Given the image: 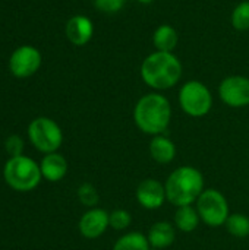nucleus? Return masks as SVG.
Masks as SVG:
<instances>
[{
    "mask_svg": "<svg viewBox=\"0 0 249 250\" xmlns=\"http://www.w3.org/2000/svg\"><path fill=\"white\" fill-rule=\"evenodd\" d=\"M134 122L136 127L148 135H164L172 122L170 101L160 92L142 95L134 107Z\"/></svg>",
    "mask_w": 249,
    "mask_h": 250,
    "instance_id": "nucleus-1",
    "label": "nucleus"
},
{
    "mask_svg": "<svg viewBox=\"0 0 249 250\" xmlns=\"http://www.w3.org/2000/svg\"><path fill=\"white\" fill-rule=\"evenodd\" d=\"M76 195H78V201L87 207V208H94L97 207L98 201H100V196H98V190L95 189L94 185L91 183H82L78 190H76Z\"/></svg>",
    "mask_w": 249,
    "mask_h": 250,
    "instance_id": "nucleus-22",
    "label": "nucleus"
},
{
    "mask_svg": "<svg viewBox=\"0 0 249 250\" xmlns=\"http://www.w3.org/2000/svg\"><path fill=\"white\" fill-rule=\"evenodd\" d=\"M219 97L222 103L232 108H244L249 105V78L232 75L225 78L219 85Z\"/></svg>",
    "mask_w": 249,
    "mask_h": 250,
    "instance_id": "nucleus-9",
    "label": "nucleus"
},
{
    "mask_svg": "<svg viewBox=\"0 0 249 250\" xmlns=\"http://www.w3.org/2000/svg\"><path fill=\"white\" fill-rule=\"evenodd\" d=\"M139 3H142V4H150V3H153L154 0H138Z\"/></svg>",
    "mask_w": 249,
    "mask_h": 250,
    "instance_id": "nucleus-25",
    "label": "nucleus"
},
{
    "mask_svg": "<svg viewBox=\"0 0 249 250\" xmlns=\"http://www.w3.org/2000/svg\"><path fill=\"white\" fill-rule=\"evenodd\" d=\"M31 145L43 155L57 152L63 144V130L57 122L50 117L40 116L31 120L26 127Z\"/></svg>",
    "mask_w": 249,
    "mask_h": 250,
    "instance_id": "nucleus-5",
    "label": "nucleus"
},
{
    "mask_svg": "<svg viewBox=\"0 0 249 250\" xmlns=\"http://www.w3.org/2000/svg\"><path fill=\"white\" fill-rule=\"evenodd\" d=\"M150 250H160V249H154V248H151V249Z\"/></svg>",
    "mask_w": 249,
    "mask_h": 250,
    "instance_id": "nucleus-26",
    "label": "nucleus"
},
{
    "mask_svg": "<svg viewBox=\"0 0 249 250\" xmlns=\"http://www.w3.org/2000/svg\"><path fill=\"white\" fill-rule=\"evenodd\" d=\"M150 242L147 234L141 231H128L123 236H120L112 250H150Z\"/></svg>",
    "mask_w": 249,
    "mask_h": 250,
    "instance_id": "nucleus-18",
    "label": "nucleus"
},
{
    "mask_svg": "<svg viewBox=\"0 0 249 250\" xmlns=\"http://www.w3.org/2000/svg\"><path fill=\"white\" fill-rule=\"evenodd\" d=\"M109 214L110 212L100 207L88 208L78 221L79 234L87 240L100 239L107 231V229H110Z\"/></svg>",
    "mask_w": 249,
    "mask_h": 250,
    "instance_id": "nucleus-10",
    "label": "nucleus"
},
{
    "mask_svg": "<svg viewBox=\"0 0 249 250\" xmlns=\"http://www.w3.org/2000/svg\"><path fill=\"white\" fill-rule=\"evenodd\" d=\"M3 180L15 192L26 193L37 189L43 180L40 163L31 157H10L3 166Z\"/></svg>",
    "mask_w": 249,
    "mask_h": 250,
    "instance_id": "nucleus-4",
    "label": "nucleus"
},
{
    "mask_svg": "<svg viewBox=\"0 0 249 250\" xmlns=\"http://www.w3.org/2000/svg\"><path fill=\"white\" fill-rule=\"evenodd\" d=\"M225 227L235 239H247L249 236V217L242 212L230 214Z\"/></svg>",
    "mask_w": 249,
    "mask_h": 250,
    "instance_id": "nucleus-19",
    "label": "nucleus"
},
{
    "mask_svg": "<svg viewBox=\"0 0 249 250\" xmlns=\"http://www.w3.org/2000/svg\"><path fill=\"white\" fill-rule=\"evenodd\" d=\"M232 26L238 31H248L249 29V1H241L232 12L230 16Z\"/></svg>",
    "mask_w": 249,
    "mask_h": 250,
    "instance_id": "nucleus-20",
    "label": "nucleus"
},
{
    "mask_svg": "<svg viewBox=\"0 0 249 250\" xmlns=\"http://www.w3.org/2000/svg\"><path fill=\"white\" fill-rule=\"evenodd\" d=\"M43 63V56L34 45H19L9 57V70L18 79L31 78L38 72Z\"/></svg>",
    "mask_w": 249,
    "mask_h": 250,
    "instance_id": "nucleus-8",
    "label": "nucleus"
},
{
    "mask_svg": "<svg viewBox=\"0 0 249 250\" xmlns=\"http://www.w3.org/2000/svg\"><path fill=\"white\" fill-rule=\"evenodd\" d=\"M167 202L173 207L195 205L201 193L205 190L203 173L192 166H181L175 168L164 182Z\"/></svg>",
    "mask_w": 249,
    "mask_h": 250,
    "instance_id": "nucleus-3",
    "label": "nucleus"
},
{
    "mask_svg": "<svg viewBox=\"0 0 249 250\" xmlns=\"http://www.w3.org/2000/svg\"><path fill=\"white\" fill-rule=\"evenodd\" d=\"M65 34L69 42L76 47H84L91 41L94 35V23L85 15H75L66 22Z\"/></svg>",
    "mask_w": 249,
    "mask_h": 250,
    "instance_id": "nucleus-12",
    "label": "nucleus"
},
{
    "mask_svg": "<svg viewBox=\"0 0 249 250\" xmlns=\"http://www.w3.org/2000/svg\"><path fill=\"white\" fill-rule=\"evenodd\" d=\"M153 42L157 51L173 53L179 42L178 31L172 25H160L153 34Z\"/></svg>",
    "mask_w": 249,
    "mask_h": 250,
    "instance_id": "nucleus-17",
    "label": "nucleus"
},
{
    "mask_svg": "<svg viewBox=\"0 0 249 250\" xmlns=\"http://www.w3.org/2000/svg\"><path fill=\"white\" fill-rule=\"evenodd\" d=\"M4 151L6 154L10 157H19L23 155V149H25V142L19 135H10L4 139Z\"/></svg>",
    "mask_w": 249,
    "mask_h": 250,
    "instance_id": "nucleus-23",
    "label": "nucleus"
},
{
    "mask_svg": "<svg viewBox=\"0 0 249 250\" xmlns=\"http://www.w3.org/2000/svg\"><path fill=\"white\" fill-rule=\"evenodd\" d=\"M135 198L139 207H142L147 211H156L160 209L166 201V188L164 183L157 179H144L139 182L135 190Z\"/></svg>",
    "mask_w": 249,
    "mask_h": 250,
    "instance_id": "nucleus-11",
    "label": "nucleus"
},
{
    "mask_svg": "<svg viewBox=\"0 0 249 250\" xmlns=\"http://www.w3.org/2000/svg\"><path fill=\"white\" fill-rule=\"evenodd\" d=\"M68 168H69V164L59 151L43 155L40 161V170H41L43 179L50 183H57L63 180L65 176L68 174Z\"/></svg>",
    "mask_w": 249,
    "mask_h": 250,
    "instance_id": "nucleus-13",
    "label": "nucleus"
},
{
    "mask_svg": "<svg viewBox=\"0 0 249 250\" xmlns=\"http://www.w3.org/2000/svg\"><path fill=\"white\" fill-rule=\"evenodd\" d=\"M92 1L98 12L106 15H114L123 9L126 0H92Z\"/></svg>",
    "mask_w": 249,
    "mask_h": 250,
    "instance_id": "nucleus-24",
    "label": "nucleus"
},
{
    "mask_svg": "<svg viewBox=\"0 0 249 250\" xmlns=\"http://www.w3.org/2000/svg\"><path fill=\"white\" fill-rule=\"evenodd\" d=\"M195 208L200 214L201 223L213 229L223 227L230 215L229 202L217 189H205L195 202Z\"/></svg>",
    "mask_w": 249,
    "mask_h": 250,
    "instance_id": "nucleus-7",
    "label": "nucleus"
},
{
    "mask_svg": "<svg viewBox=\"0 0 249 250\" xmlns=\"http://www.w3.org/2000/svg\"><path fill=\"white\" fill-rule=\"evenodd\" d=\"M148 151H150V157L157 164H163V166L170 164L176 158V152H178L175 142L166 135L153 136L148 145Z\"/></svg>",
    "mask_w": 249,
    "mask_h": 250,
    "instance_id": "nucleus-15",
    "label": "nucleus"
},
{
    "mask_svg": "<svg viewBox=\"0 0 249 250\" xmlns=\"http://www.w3.org/2000/svg\"><path fill=\"white\" fill-rule=\"evenodd\" d=\"M200 223H201V218H200V214H198L195 205H186V207L176 208V212L173 217V224L178 231L192 233L200 227Z\"/></svg>",
    "mask_w": 249,
    "mask_h": 250,
    "instance_id": "nucleus-16",
    "label": "nucleus"
},
{
    "mask_svg": "<svg viewBox=\"0 0 249 250\" xmlns=\"http://www.w3.org/2000/svg\"><path fill=\"white\" fill-rule=\"evenodd\" d=\"M109 221H110V229H113L114 231H125L132 224V215L126 209L117 208L109 214Z\"/></svg>",
    "mask_w": 249,
    "mask_h": 250,
    "instance_id": "nucleus-21",
    "label": "nucleus"
},
{
    "mask_svg": "<svg viewBox=\"0 0 249 250\" xmlns=\"http://www.w3.org/2000/svg\"><path fill=\"white\" fill-rule=\"evenodd\" d=\"M176 231L178 230H176L173 223H169V221L154 223L147 233L150 246L160 250L170 248L176 240Z\"/></svg>",
    "mask_w": 249,
    "mask_h": 250,
    "instance_id": "nucleus-14",
    "label": "nucleus"
},
{
    "mask_svg": "<svg viewBox=\"0 0 249 250\" xmlns=\"http://www.w3.org/2000/svg\"><path fill=\"white\" fill-rule=\"evenodd\" d=\"M141 78L154 91H166L178 85L182 78V63L175 53L154 51L141 64Z\"/></svg>",
    "mask_w": 249,
    "mask_h": 250,
    "instance_id": "nucleus-2",
    "label": "nucleus"
},
{
    "mask_svg": "<svg viewBox=\"0 0 249 250\" xmlns=\"http://www.w3.org/2000/svg\"><path fill=\"white\" fill-rule=\"evenodd\" d=\"M179 105L182 111L194 119L207 116L213 108V94L200 81H188L179 89Z\"/></svg>",
    "mask_w": 249,
    "mask_h": 250,
    "instance_id": "nucleus-6",
    "label": "nucleus"
}]
</instances>
